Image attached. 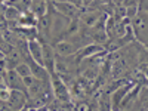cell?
<instances>
[{
    "mask_svg": "<svg viewBox=\"0 0 148 111\" xmlns=\"http://www.w3.org/2000/svg\"><path fill=\"white\" fill-rule=\"evenodd\" d=\"M53 51H55L56 55H61V56H71V55H76L79 49L70 40H62V42L55 43Z\"/></svg>",
    "mask_w": 148,
    "mask_h": 111,
    "instance_id": "277c9868",
    "label": "cell"
},
{
    "mask_svg": "<svg viewBox=\"0 0 148 111\" xmlns=\"http://www.w3.org/2000/svg\"><path fill=\"white\" fill-rule=\"evenodd\" d=\"M6 83L9 84L10 89H18V90H22L28 95V90H27V86L24 84V80L19 74L15 71V68L12 70H8L6 71Z\"/></svg>",
    "mask_w": 148,
    "mask_h": 111,
    "instance_id": "7a4b0ae2",
    "label": "cell"
},
{
    "mask_svg": "<svg viewBox=\"0 0 148 111\" xmlns=\"http://www.w3.org/2000/svg\"><path fill=\"white\" fill-rule=\"evenodd\" d=\"M102 16V14L98 9H93V8H89L86 12H83V14H80L79 16V21L83 22L84 25H88V27H93L95 24L99 21V18Z\"/></svg>",
    "mask_w": 148,
    "mask_h": 111,
    "instance_id": "8992f818",
    "label": "cell"
},
{
    "mask_svg": "<svg viewBox=\"0 0 148 111\" xmlns=\"http://www.w3.org/2000/svg\"><path fill=\"white\" fill-rule=\"evenodd\" d=\"M8 105L15 108V110H19V108H24L27 105V93L22 92V90H18V89H12V93H10V98L8 101Z\"/></svg>",
    "mask_w": 148,
    "mask_h": 111,
    "instance_id": "5b68a950",
    "label": "cell"
},
{
    "mask_svg": "<svg viewBox=\"0 0 148 111\" xmlns=\"http://www.w3.org/2000/svg\"><path fill=\"white\" fill-rule=\"evenodd\" d=\"M67 2L71 3V5H74V6H77L79 9L84 8V2H83V0H67Z\"/></svg>",
    "mask_w": 148,
    "mask_h": 111,
    "instance_id": "30bf717a",
    "label": "cell"
},
{
    "mask_svg": "<svg viewBox=\"0 0 148 111\" xmlns=\"http://www.w3.org/2000/svg\"><path fill=\"white\" fill-rule=\"evenodd\" d=\"M55 5V10L62 14L64 16H67L68 19H76L80 16V10L77 6H74L68 2H53Z\"/></svg>",
    "mask_w": 148,
    "mask_h": 111,
    "instance_id": "6da1fadb",
    "label": "cell"
},
{
    "mask_svg": "<svg viewBox=\"0 0 148 111\" xmlns=\"http://www.w3.org/2000/svg\"><path fill=\"white\" fill-rule=\"evenodd\" d=\"M28 52H30V56L36 61L39 65H43L45 67V58H43V46L39 40L36 39H31L28 40Z\"/></svg>",
    "mask_w": 148,
    "mask_h": 111,
    "instance_id": "3957f363",
    "label": "cell"
},
{
    "mask_svg": "<svg viewBox=\"0 0 148 111\" xmlns=\"http://www.w3.org/2000/svg\"><path fill=\"white\" fill-rule=\"evenodd\" d=\"M15 71L19 74L21 77H25V76H28V74H33L31 73V67H30V64H27V61H25V62L22 61L21 64H18L15 67Z\"/></svg>",
    "mask_w": 148,
    "mask_h": 111,
    "instance_id": "9c48e42d",
    "label": "cell"
},
{
    "mask_svg": "<svg viewBox=\"0 0 148 111\" xmlns=\"http://www.w3.org/2000/svg\"><path fill=\"white\" fill-rule=\"evenodd\" d=\"M5 16L8 21H19L21 18V10L16 6H8L5 10Z\"/></svg>",
    "mask_w": 148,
    "mask_h": 111,
    "instance_id": "ba28073f",
    "label": "cell"
},
{
    "mask_svg": "<svg viewBox=\"0 0 148 111\" xmlns=\"http://www.w3.org/2000/svg\"><path fill=\"white\" fill-rule=\"evenodd\" d=\"M53 2H67V0H53Z\"/></svg>",
    "mask_w": 148,
    "mask_h": 111,
    "instance_id": "8fae6325",
    "label": "cell"
},
{
    "mask_svg": "<svg viewBox=\"0 0 148 111\" xmlns=\"http://www.w3.org/2000/svg\"><path fill=\"white\" fill-rule=\"evenodd\" d=\"M30 10L33 12L37 18L43 16V15L46 14V10H47L46 0H31V8H30Z\"/></svg>",
    "mask_w": 148,
    "mask_h": 111,
    "instance_id": "52a82bcc",
    "label": "cell"
}]
</instances>
